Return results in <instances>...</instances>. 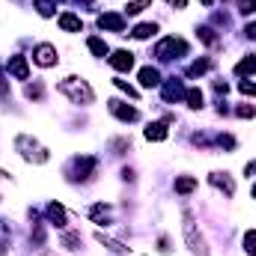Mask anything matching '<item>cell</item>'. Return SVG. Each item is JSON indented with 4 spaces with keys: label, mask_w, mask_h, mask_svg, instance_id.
<instances>
[{
    "label": "cell",
    "mask_w": 256,
    "mask_h": 256,
    "mask_svg": "<svg viewBox=\"0 0 256 256\" xmlns=\"http://www.w3.org/2000/svg\"><path fill=\"white\" fill-rule=\"evenodd\" d=\"M244 250L250 256H256V230H250V232L244 236Z\"/></svg>",
    "instance_id": "obj_27"
},
{
    "label": "cell",
    "mask_w": 256,
    "mask_h": 256,
    "mask_svg": "<svg viewBox=\"0 0 256 256\" xmlns=\"http://www.w3.org/2000/svg\"><path fill=\"white\" fill-rule=\"evenodd\" d=\"M208 182H212L214 188H220L226 196H232V194H236V185H232V179H230L226 173H212V176H208Z\"/></svg>",
    "instance_id": "obj_10"
},
{
    "label": "cell",
    "mask_w": 256,
    "mask_h": 256,
    "mask_svg": "<svg viewBox=\"0 0 256 256\" xmlns=\"http://www.w3.org/2000/svg\"><path fill=\"white\" fill-rule=\"evenodd\" d=\"M48 218H51V224H54V226H60V230L66 226V208H63V206L51 202V206H48Z\"/></svg>",
    "instance_id": "obj_16"
},
{
    "label": "cell",
    "mask_w": 256,
    "mask_h": 256,
    "mask_svg": "<svg viewBox=\"0 0 256 256\" xmlns=\"http://www.w3.org/2000/svg\"><path fill=\"white\" fill-rule=\"evenodd\" d=\"M60 92L72 98V104H92V98H96V92L90 90V84L80 80V78H66L63 84H60Z\"/></svg>",
    "instance_id": "obj_1"
},
{
    "label": "cell",
    "mask_w": 256,
    "mask_h": 256,
    "mask_svg": "<svg viewBox=\"0 0 256 256\" xmlns=\"http://www.w3.org/2000/svg\"><path fill=\"white\" fill-rule=\"evenodd\" d=\"M152 33H158V24H140L134 30V39H149Z\"/></svg>",
    "instance_id": "obj_22"
},
{
    "label": "cell",
    "mask_w": 256,
    "mask_h": 256,
    "mask_svg": "<svg viewBox=\"0 0 256 256\" xmlns=\"http://www.w3.org/2000/svg\"><path fill=\"white\" fill-rule=\"evenodd\" d=\"M167 3H170V6H176V9H185V3H188V0H167Z\"/></svg>",
    "instance_id": "obj_34"
},
{
    "label": "cell",
    "mask_w": 256,
    "mask_h": 256,
    "mask_svg": "<svg viewBox=\"0 0 256 256\" xmlns=\"http://www.w3.org/2000/svg\"><path fill=\"white\" fill-rule=\"evenodd\" d=\"M254 200H256V188H254Z\"/></svg>",
    "instance_id": "obj_37"
},
{
    "label": "cell",
    "mask_w": 256,
    "mask_h": 256,
    "mask_svg": "<svg viewBox=\"0 0 256 256\" xmlns=\"http://www.w3.org/2000/svg\"><path fill=\"white\" fill-rule=\"evenodd\" d=\"M27 98H42V84H33V86H27Z\"/></svg>",
    "instance_id": "obj_32"
},
{
    "label": "cell",
    "mask_w": 256,
    "mask_h": 256,
    "mask_svg": "<svg viewBox=\"0 0 256 256\" xmlns=\"http://www.w3.org/2000/svg\"><path fill=\"white\" fill-rule=\"evenodd\" d=\"M15 149L24 155V161H33V164H45L48 161V149L39 140H33L30 134H18L15 137Z\"/></svg>",
    "instance_id": "obj_2"
},
{
    "label": "cell",
    "mask_w": 256,
    "mask_h": 256,
    "mask_svg": "<svg viewBox=\"0 0 256 256\" xmlns=\"http://www.w3.org/2000/svg\"><path fill=\"white\" fill-rule=\"evenodd\" d=\"M98 27H102V30L122 33V30H126V18H122V15H114V12H108V15H102V18H98Z\"/></svg>",
    "instance_id": "obj_8"
},
{
    "label": "cell",
    "mask_w": 256,
    "mask_h": 256,
    "mask_svg": "<svg viewBox=\"0 0 256 256\" xmlns=\"http://www.w3.org/2000/svg\"><path fill=\"white\" fill-rule=\"evenodd\" d=\"M194 188H196V179H191V176L176 179V194H191Z\"/></svg>",
    "instance_id": "obj_20"
},
{
    "label": "cell",
    "mask_w": 256,
    "mask_h": 256,
    "mask_svg": "<svg viewBox=\"0 0 256 256\" xmlns=\"http://www.w3.org/2000/svg\"><path fill=\"white\" fill-rule=\"evenodd\" d=\"M9 242H12L9 224H6V220H0V256H6V248H9Z\"/></svg>",
    "instance_id": "obj_19"
},
{
    "label": "cell",
    "mask_w": 256,
    "mask_h": 256,
    "mask_svg": "<svg viewBox=\"0 0 256 256\" xmlns=\"http://www.w3.org/2000/svg\"><path fill=\"white\" fill-rule=\"evenodd\" d=\"M96 238H98V244H104V248H108V250H110V254H128V248H126V244H120V242H116V238H108V236H104V232H98V236H96Z\"/></svg>",
    "instance_id": "obj_17"
},
{
    "label": "cell",
    "mask_w": 256,
    "mask_h": 256,
    "mask_svg": "<svg viewBox=\"0 0 256 256\" xmlns=\"http://www.w3.org/2000/svg\"><path fill=\"white\" fill-rule=\"evenodd\" d=\"M238 116H248V120H250V116H254V108H250V104H248V108H238Z\"/></svg>",
    "instance_id": "obj_33"
},
{
    "label": "cell",
    "mask_w": 256,
    "mask_h": 256,
    "mask_svg": "<svg viewBox=\"0 0 256 256\" xmlns=\"http://www.w3.org/2000/svg\"><path fill=\"white\" fill-rule=\"evenodd\" d=\"M90 51H92L96 57H108V42H102V39H90Z\"/></svg>",
    "instance_id": "obj_24"
},
{
    "label": "cell",
    "mask_w": 256,
    "mask_h": 256,
    "mask_svg": "<svg viewBox=\"0 0 256 256\" xmlns=\"http://www.w3.org/2000/svg\"><path fill=\"white\" fill-rule=\"evenodd\" d=\"M36 9H39V15H42V18H51V15H54V6H51L48 0H39V3H36Z\"/></svg>",
    "instance_id": "obj_28"
},
{
    "label": "cell",
    "mask_w": 256,
    "mask_h": 256,
    "mask_svg": "<svg viewBox=\"0 0 256 256\" xmlns=\"http://www.w3.org/2000/svg\"><path fill=\"white\" fill-rule=\"evenodd\" d=\"M110 114H114L116 120H122V122H137V120H140V114H137L134 108H126L122 102H110Z\"/></svg>",
    "instance_id": "obj_7"
},
{
    "label": "cell",
    "mask_w": 256,
    "mask_h": 256,
    "mask_svg": "<svg viewBox=\"0 0 256 256\" xmlns=\"http://www.w3.org/2000/svg\"><path fill=\"white\" fill-rule=\"evenodd\" d=\"M182 96H185V86L173 78V80L164 86V98H167V102H173V98H182Z\"/></svg>",
    "instance_id": "obj_18"
},
{
    "label": "cell",
    "mask_w": 256,
    "mask_h": 256,
    "mask_svg": "<svg viewBox=\"0 0 256 256\" xmlns=\"http://www.w3.org/2000/svg\"><path fill=\"white\" fill-rule=\"evenodd\" d=\"M254 72H256V57H248V60H242L236 66V74H254Z\"/></svg>",
    "instance_id": "obj_21"
},
{
    "label": "cell",
    "mask_w": 256,
    "mask_h": 256,
    "mask_svg": "<svg viewBox=\"0 0 256 256\" xmlns=\"http://www.w3.org/2000/svg\"><path fill=\"white\" fill-rule=\"evenodd\" d=\"M110 66H114L116 72H131V68H134V54H131V51H116V54L110 57Z\"/></svg>",
    "instance_id": "obj_9"
},
{
    "label": "cell",
    "mask_w": 256,
    "mask_h": 256,
    "mask_svg": "<svg viewBox=\"0 0 256 256\" xmlns=\"http://www.w3.org/2000/svg\"><path fill=\"white\" fill-rule=\"evenodd\" d=\"M176 54H188V45H185L182 39H176V36L164 39V42L155 48V57H158V60H173Z\"/></svg>",
    "instance_id": "obj_4"
},
{
    "label": "cell",
    "mask_w": 256,
    "mask_h": 256,
    "mask_svg": "<svg viewBox=\"0 0 256 256\" xmlns=\"http://www.w3.org/2000/svg\"><path fill=\"white\" fill-rule=\"evenodd\" d=\"M68 170L74 173L72 179H84V182H86V179H92V176H96V170H98V161H96V158H90V155H84V158H74Z\"/></svg>",
    "instance_id": "obj_5"
},
{
    "label": "cell",
    "mask_w": 256,
    "mask_h": 256,
    "mask_svg": "<svg viewBox=\"0 0 256 256\" xmlns=\"http://www.w3.org/2000/svg\"><path fill=\"white\" fill-rule=\"evenodd\" d=\"M63 244L68 250H78V244H80V236L78 232H63Z\"/></svg>",
    "instance_id": "obj_25"
},
{
    "label": "cell",
    "mask_w": 256,
    "mask_h": 256,
    "mask_svg": "<svg viewBox=\"0 0 256 256\" xmlns=\"http://www.w3.org/2000/svg\"><path fill=\"white\" fill-rule=\"evenodd\" d=\"M200 3H202V6H208V3H212V0H200Z\"/></svg>",
    "instance_id": "obj_36"
},
{
    "label": "cell",
    "mask_w": 256,
    "mask_h": 256,
    "mask_svg": "<svg viewBox=\"0 0 256 256\" xmlns=\"http://www.w3.org/2000/svg\"><path fill=\"white\" fill-rule=\"evenodd\" d=\"M238 9H242L244 15H254L256 12V0H238Z\"/></svg>",
    "instance_id": "obj_29"
},
{
    "label": "cell",
    "mask_w": 256,
    "mask_h": 256,
    "mask_svg": "<svg viewBox=\"0 0 256 256\" xmlns=\"http://www.w3.org/2000/svg\"><path fill=\"white\" fill-rule=\"evenodd\" d=\"M185 98H188V108H194V110H200V108H202V92H200V90H188V92H185Z\"/></svg>",
    "instance_id": "obj_23"
},
{
    "label": "cell",
    "mask_w": 256,
    "mask_h": 256,
    "mask_svg": "<svg viewBox=\"0 0 256 256\" xmlns=\"http://www.w3.org/2000/svg\"><path fill=\"white\" fill-rule=\"evenodd\" d=\"M185 242H188L191 254H196V256H208L206 244H202V236L196 232V224H194V214H191V212H185Z\"/></svg>",
    "instance_id": "obj_3"
},
{
    "label": "cell",
    "mask_w": 256,
    "mask_h": 256,
    "mask_svg": "<svg viewBox=\"0 0 256 256\" xmlns=\"http://www.w3.org/2000/svg\"><path fill=\"white\" fill-rule=\"evenodd\" d=\"M140 84H143V86H158V84H161V74H158V68H152V66L140 68Z\"/></svg>",
    "instance_id": "obj_12"
},
{
    "label": "cell",
    "mask_w": 256,
    "mask_h": 256,
    "mask_svg": "<svg viewBox=\"0 0 256 256\" xmlns=\"http://www.w3.org/2000/svg\"><path fill=\"white\" fill-rule=\"evenodd\" d=\"M146 6H152V0H134V3H128V15H137V12H143Z\"/></svg>",
    "instance_id": "obj_26"
},
{
    "label": "cell",
    "mask_w": 256,
    "mask_h": 256,
    "mask_svg": "<svg viewBox=\"0 0 256 256\" xmlns=\"http://www.w3.org/2000/svg\"><path fill=\"white\" fill-rule=\"evenodd\" d=\"M248 36H250V39H256V24H250V27H248Z\"/></svg>",
    "instance_id": "obj_35"
},
{
    "label": "cell",
    "mask_w": 256,
    "mask_h": 256,
    "mask_svg": "<svg viewBox=\"0 0 256 256\" xmlns=\"http://www.w3.org/2000/svg\"><path fill=\"white\" fill-rule=\"evenodd\" d=\"M33 57H36V63L42 68H51V66H57V48L54 45H39L33 51Z\"/></svg>",
    "instance_id": "obj_6"
},
{
    "label": "cell",
    "mask_w": 256,
    "mask_h": 256,
    "mask_svg": "<svg viewBox=\"0 0 256 256\" xmlns=\"http://www.w3.org/2000/svg\"><path fill=\"white\" fill-rule=\"evenodd\" d=\"M238 90H242L244 96H256V84H250V80H242V84H238Z\"/></svg>",
    "instance_id": "obj_31"
},
{
    "label": "cell",
    "mask_w": 256,
    "mask_h": 256,
    "mask_svg": "<svg viewBox=\"0 0 256 256\" xmlns=\"http://www.w3.org/2000/svg\"><path fill=\"white\" fill-rule=\"evenodd\" d=\"M167 134H170L167 122H152V126L146 128V140H158L161 143V140H167Z\"/></svg>",
    "instance_id": "obj_13"
},
{
    "label": "cell",
    "mask_w": 256,
    "mask_h": 256,
    "mask_svg": "<svg viewBox=\"0 0 256 256\" xmlns=\"http://www.w3.org/2000/svg\"><path fill=\"white\" fill-rule=\"evenodd\" d=\"M90 218H92L96 224H110V206H102V202L92 206V208H90Z\"/></svg>",
    "instance_id": "obj_15"
},
{
    "label": "cell",
    "mask_w": 256,
    "mask_h": 256,
    "mask_svg": "<svg viewBox=\"0 0 256 256\" xmlns=\"http://www.w3.org/2000/svg\"><path fill=\"white\" fill-rule=\"evenodd\" d=\"M60 27H63L66 33H80V18L72 15V12H66V15H60Z\"/></svg>",
    "instance_id": "obj_14"
},
{
    "label": "cell",
    "mask_w": 256,
    "mask_h": 256,
    "mask_svg": "<svg viewBox=\"0 0 256 256\" xmlns=\"http://www.w3.org/2000/svg\"><path fill=\"white\" fill-rule=\"evenodd\" d=\"M202 72H208V60H196L191 66V74H202Z\"/></svg>",
    "instance_id": "obj_30"
},
{
    "label": "cell",
    "mask_w": 256,
    "mask_h": 256,
    "mask_svg": "<svg viewBox=\"0 0 256 256\" xmlns=\"http://www.w3.org/2000/svg\"><path fill=\"white\" fill-rule=\"evenodd\" d=\"M9 74H15L18 80H27V78H30L27 60H24V57H12V60H9Z\"/></svg>",
    "instance_id": "obj_11"
}]
</instances>
